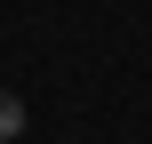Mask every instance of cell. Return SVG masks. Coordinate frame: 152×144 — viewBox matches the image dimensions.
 <instances>
[{"label": "cell", "instance_id": "1", "mask_svg": "<svg viewBox=\"0 0 152 144\" xmlns=\"http://www.w3.org/2000/svg\"><path fill=\"white\" fill-rule=\"evenodd\" d=\"M16 136H24V96L0 88V144H16Z\"/></svg>", "mask_w": 152, "mask_h": 144}]
</instances>
